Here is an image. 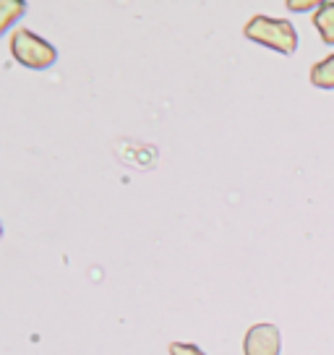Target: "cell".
Wrapping results in <instances>:
<instances>
[{
    "label": "cell",
    "mask_w": 334,
    "mask_h": 355,
    "mask_svg": "<svg viewBox=\"0 0 334 355\" xmlns=\"http://www.w3.org/2000/svg\"><path fill=\"white\" fill-rule=\"evenodd\" d=\"M282 353V334L279 327L269 322L254 324L243 337V355H279Z\"/></svg>",
    "instance_id": "obj_3"
},
{
    "label": "cell",
    "mask_w": 334,
    "mask_h": 355,
    "mask_svg": "<svg viewBox=\"0 0 334 355\" xmlns=\"http://www.w3.org/2000/svg\"><path fill=\"white\" fill-rule=\"evenodd\" d=\"M167 350H170V355H206L196 343H170Z\"/></svg>",
    "instance_id": "obj_6"
},
{
    "label": "cell",
    "mask_w": 334,
    "mask_h": 355,
    "mask_svg": "<svg viewBox=\"0 0 334 355\" xmlns=\"http://www.w3.org/2000/svg\"><path fill=\"white\" fill-rule=\"evenodd\" d=\"M285 6H288L290 11H313V13H316L322 3H295V0H288Z\"/></svg>",
    "instance_id": "obj_7"
},
{
    "label": "cell",
    "mask_w": 334,
    "mask_h": 355,
    "mask_svg": "<svg viewBox=\"0 0 334 355\" xmlns=\"http://www.w3.org/2000/svg\"><path fill=\"white\" fill-rule=\"evenodd\" d=\"M11 55L29 71H47L58 63V50L32 29H16L11 34Z\"/></svg>",
    "instance_id": "obj_2"
},
{
    "label": "cell",
    "mask_w": 334,
    "mask_h": 355,
    "mask_svg": "<svg viewBox=\"0 0 334 355\" xmlns=\"http://www.w3.org/2000/svg\"><path fill=\"white\" fill-rule=\"evenodd\" d=\"M308 81H311L316 89L332 92L334 89V55H326L324 60L313 63L311 71H308Z\"/></svg>",
    "instance_id": "obj_5"
},
{
    "label": "cell",
    "mask_w": 334,
    "mask_h": 355,
    "mask_svg": "<svg viewBox=\"0 0 334 355\" xmlns=\"http://www.w3.org/2000/svg\"><path fill=\"white\" fill-rule=\"evenodd\" d=\"M243 37L251 40V42L261 44V47H269L279 55H295L298 50V29L292 26L290 19H272L267 13H256L251 21L243 26Z\"/></svg>",
    "instance_id": "obj_1"
},
{
    "label": "cell",
    "mask_w": 334,
    "mask_h": 355,
    "mask_svg": "<svg viewBox=\"0 0 334 355\" xmlns=\"http://www.w3.org/2000/svg\"><path fill=\"white\" fill-rule=\"evenodd\" d=\"M313 26H316V32L322 34V42L334 47V3L332 0H324L322 6H319V11L313 13Z\"/></svg>",
    "instance_id": "obj_4"
}]
</instances>
